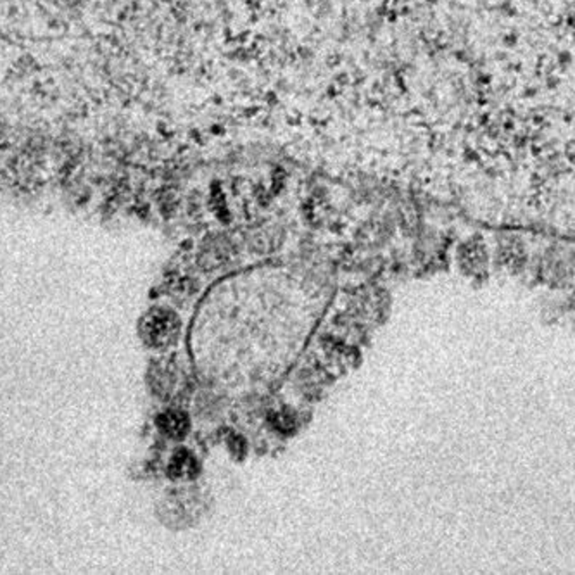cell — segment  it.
I'll use <instances>...</instances> for the list:
<instances>
[{"instance_id":"6da1fadb","label":"cell","mask_w":575,"mask_h":575,"mask_svg":"<svg viewBox=\"0 0 575 575\" xmlns=\"http://www.w3.org/2000/svg\"><path fill=\"white\" fill-rule=\"evenodd\" d=\"M178 320L170 311H152L142 324V339L150 348H166L178 335Z\"/></svg>"},{"instance_id":"3957f363","label":"cell","mask_w":575,"mask_h":575,"mask_svg":"<svg viewBox=\"0 0 575 575\" xmlns=\"http://www.w3.org/2000/svg\"><path fill=\"white\" fill-rule=\"evenodd\" d=\"M196 472H198V463L194 456L189 451H176L170 465V474L176 478H190L196 476Z\"/></svg>"},{"instance_id":"7a4b0ae2","label":"cell","mask_w":575,"mask_h":575,"mask_svg":"<svg viewBox=\"0 0 575 575\" xmlns=\"http://www.w3.org/2000/svg\"><path fill=\"white\" fill-rule=\"evenodd\" d=\"M159 428H161V432H165L170 437H183L189 430V419L182 411L170 410L161 415Z\"/></svg>"},{"instance_id":"277c9868","label":"cell","mask_w":575,"mask_h":575,"mask_svg":"<svg viewBox=\"0 0 575 575\" xmlns=\"http://www.w3.org/2000/svg\"><path fill=\"white\" fill-rule=\"evenodd\" d=\"M270 422L275 430H280V432H291L296 422H294V417L291 413H285V411H276L272 417H270Z\"/></svg>"}]
</instances>
